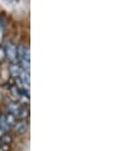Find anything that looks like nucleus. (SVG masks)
<instances>
[{"label": "nucleus", "instance_id": "f257e3e1", "mask_svg": "<svg viewBox=\"0 0 131 151\" xmlns=\"http://www.w3.org/2000/svg\"><path fill=\"white\" fill-rule=\"evenodd\" d=\"M4 54L11 63H17V47L11 42L6 43L4 46Z\"/></svg>", "mask_w": 131, "mask_h": 151}, {"label": "nucleus", "instance_id": "f03ea898", "mask_svg": "<svg viewBox=\"0 0 131 151\" xmlns=\"http://www.w3.org/2000/svg\"><path fill=\"white\" fill-rule=\"evenodd\" d=\"M23 69L20 67V65L18 63H11V65L9 66V72H10L11 76L12 77H20V73L22 72Z\"/></svg>", "mask_w": 131, "mask_h": 151}, {"label": "nucleus", "instance_id": "7ed1b4c3", "mask_svg": "<svg viewBox=\"0 0 131 151\" xmlns=\"http://www.w3.org/2000/svg\"><path fill=\"white\" fill-rule=\"evenodd\" d=\"M6 27V18L5 16L0 15V46L3 41V36H4V29Z\"/></svg>", "mask_w": 131, "mask_h": 151}, {"label": "nucleus", "instance_id": "20e7f679", "mask_svg": "<svg viewBox=\"0 0 131 151\" xmlns=\"http://www.w3.org/2000/svg\"><path fill=\"white\" fill-rule=\"evenodd\" d=\"M3 119L9 125V127H12V126H14V125L16 124V117L13 115V114L9 113V111L6 114L5 116H4Z\"/></svg>", "mask_w": 131, "mask_h": 151}, {"label": "nucleus", "instance_id": "39448f33", "mask_svg": "<svg viewBox=\"0 0 131 151\" xmlns=\"http://www.w3.org/2000/svg\"><path fill=\"white\" fill-rule=\"evenodd\" d=\"M14 126H15L16 131H17L18 133H23V132H25V130L28 129V124L25 121H20V123L15 124Z\"/></svg>", "mask_w": 131, "mask_h": 151}, {"label": "nucleus", "instance_id": "423d86ee", "mask_svg": "<svg viewBox=\"0 0 131 151\" xmlns=\"http://www.w3.org/2000/svg\"><path fill=\"white\" fill-rule=\"evenodd\" d=\"M5 59V54H4V49L0 47V62H2Z\"/></svg>", "mask_w": 131, "mask_h": 151}]
</instances>
